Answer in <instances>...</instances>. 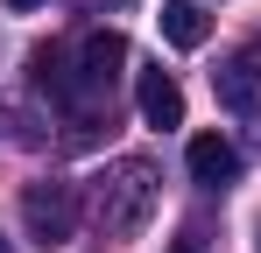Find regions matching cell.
<instances>
[{
  "instance_id": "obj_6",
  "label": "cell",
  "mask_w": 261,
  "mask_h": 253,
  "mask_svg": "<svg viewBox=\"0 0 261 253\" xmlns=\"http://www.w3.org/2000/svg\"><path fill=\"white\" fill-rule=\"evenodd\" d=\"M155 21H163V42H170V49H198V42L212 36V14H205L198 0H163Z\"/></svg>"
},
{
  "instance_id": "obj_5",
  "label": "cell",
  "mask_w": 261,
  "mask_h": 253,
  "mask_svg": "<svg viewBox=\"0 0 261 253\" xmlns=\"http://www.w3.org/2000/svg\"><path fill=\"white\" fill-rule=\"evenodd\" d=\"M134 99H141V120L148 126H184V84H176L163 64L134 71Z\"/></svg>"
},
{
  "instance_id": "obj_11",
  "label": "cell",
  "mask_w": 261,
  "mask_h": 253,
  "mask_svg": "<svg viewBox=\"0 0 261 253\" xmlns=\"http://www.w3.org/2000/svg\"><path fill=\"white\" fill-rule=\"evenodd\" d=\"M254 246H261V239H254Z\"/></svg>"
},
{
  "instance_id": "obj_4",
  "label": "cell",
  "mask_w": 261,
  "mask_h": 253,
  "mask_svg": "<svg viewBox=\"0 0 261 253\" xmlns=\"http://www.w3.org/2000/svg\"><path fill=\"white\" fill-rule=\"evenodd\" d=\"M184 162H191V183H205V190L240 183V148H233L226 134H198V141L184 148Z\"/></svg>"
},
{
  "instance_id": "obj_10",
  "label": "cell",
  "mask_w": 261,
  "mask_h": 253,
  "mask_svg": "<svg viewBox=\"0 0 261 253\" xmlns=\"http://www.w3.org/2000/svg\"><path fill=\"white\" fill-rule=\"evenodd\" d=\"M0 253H14V246H7V239H0Z\"/></svg>"
},
{
  "instance_id": "obj_2",
  "label": "cell",
  "mask_w": 261,
  "mask_h": 253,
  "mask_svg": "<svg viewBox=\"0 0 261 253\" xmlns=\"http://www.w3.org/2000/svg\"><path fill=\"white\" fill-rule=\"evenodd\" d=\"M120 71H127V36L120 28H92L78 42V56L64 64V106H106Z\"/></svg>"
},
{
  "instance_id": "obj_9",
  "label": "cell",
  "mask_w": 261,
  "mask_h": 253,
  "mask_svg": "<svg viewBox=\"0 0 261 253\" xmlns=\"http://www.w3.org/2000/svg\"><path fill=\"white\" fill-rule=\"evenodd\" d=\"M7 7H14V14H29V7H43V0H7Z\"/></svg>"
},
{
  "instance_id": "obj_1",
  "label": "cell",
  "mask_w": 261,
  "mask_h": 253,
  "mask_svg": "<svg viewBox=\"0 0 261 253\" xmlns=\"http://www.w3.org/2000/svg\"><path fill=\"white\" fill-rule=\"evenodd\" d=\"M155 197H163V176L148 155H120V162L106 169L99 183H92V225H99V239H134L148 218H155Z\"/></svg>"
},
{
  "instance_id": "obj_3",
  "label": "cell",
  "mask_w": 261,
  "mask_h": 253,
  "mask_svg": "<svg viewBox=\"0 0 261 253\" xmlns=\"http://www.w3.org/2000/svg\"><path fill=\"white\" fill-rule=\"evenodd\" d=\"M21 218H29V232H36L43 246H64L71 225H78V197H71V183H29V190H21Z\"/></svg>"
},
{
  "instance_id": "obj_7",
  "label": "cell",
  "mask_w": 261,
  "mask_h": 253,
  "mask_svg": "<svg viewBox=\"0 0 261 253\" xmlns=\"http://www.w3.org/2000/svg\"><path fill=\"white\" fill-rule=\"evenodd\" d=\"M240 64H247V71H254V78H261V36L247 42V49H240Z\"/></svg>"
},
{
  "instance_id": "obj_8",
  "label": "cell",
  "mask_w": 261,
  "mask_h": 253,
  "mask_svg": "<svg viewBox=\"0 0 261 253\" xmlns=\"http://www.w3.org/2000/svg\"><path fill=\"white\" fill-rule=\"evenodd\" d=\"M170 253H205V246H198V232H184V239H170Z\"/></svg>"
}]
</instances>
